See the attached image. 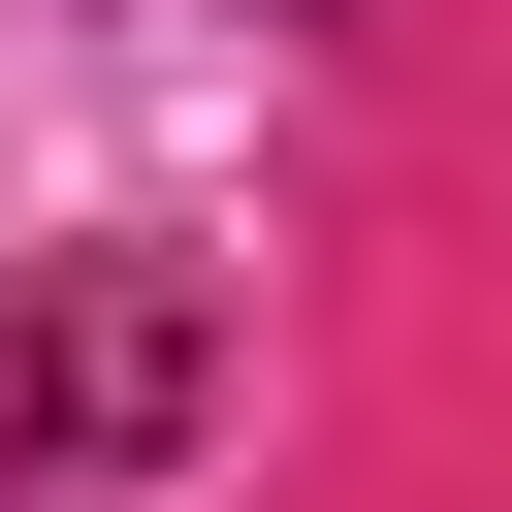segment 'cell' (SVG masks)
Returning <instances> with one entry per match:
<instances>
[{"instance_id":"6da1fadb","label":"cell","mask_w":512,"mask_h":512,"mask_svg":"<svg viewBox=\"0 0 512 512\" xmlns=\"http://www.w3.org/2000/svg\"><path fill=\"white\" fill-rule=\"evenodd\" d=\"M224 416V288L160 256V224H96L32 320H0V480H128V448H192Z\"/></svg>"}]
</instances>
